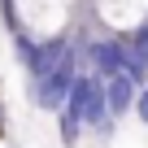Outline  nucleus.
<instances>
[{
    "label": "nucleus",
    "instance_id": "1",
    "mask_svg": "<svg viewBox=\"0 0 148 148\" xmlns=\"http://www.w3.org/2000/svg\"><path fill=\"white\" fill-rule=\"evenodd\" d=\"M74 52H79V48L65 44V39H35V35H26V31H18V35H13V57L26 65L31 83L48 79V74H52L65 57H74Z\"/></svg>",
    "mask_w": 148,
    "mask_h": 148
},
{
    "label": "nucleus",
    "instance_id": "2",
    "mask_svg": "<svg viewBox=\"0 0 148 148\" xmlns=\"http://www.w3.org/2000/svg\"><path fill=\"white\" fill-rule=\"evenodd\" d=\"M61 113H70V118H79L83 126H100V122H109V96H105V83L96 79V74H79L74 79V87H70V96H65V109Z\"/></svg>",
    "mask_w": 148,
    "mask_h": 148
},
{
    "label": "nucleus",
    "instance_id": "3",
    "mask_svg": "<svg viewBox=\"0 0 148 148\" xmlns=\"http://www.w3.org/2000/svg\"><path fill=\"white\" fill-rule=\"evenodd\" d=\"M74 79H79V52L65 57V61L48 74V79H39V83H31V79H26V96H31L39 109H65V96H70Z\"/></svg>",
    "mask_w": 148,
    "mask_h": 148
},
{
    "label": "nucleus",
    "instance_id": "4",
    "mask_svg": "<svg viewBox=\"0 0 148 148\" xmlns=\"http://www.w3.org/2000/svg\"><path fill=\"white\" fill-rule=\"evenodd\" d=\"M83 52H87V65H92V74L100 83L126 74V39H92Z\"/></svg>",
    "mask_w": 148,
    "mask_h": 148
},
{
    "label": "nucleus",
    "instance_id": "5",
    "mask_svg": "<svg viewBox=\"0 0 148 148\" xmlns=\"http://www.w3.org/2000/svg\"><path fill=\"white\" fill-rule=\"evenodd\" d=\"M105 96H109V118L118 122V118H126V113L135 109L139 83L131 79V74H118V79H109V83H105Z\"/></svg>",
    "mask_w": 148,
    "mask_h": 148
},
{
    "label": "nucleus",
    "instance_id": "6",
    "mask_svg": "<svg viewBox=\"0 0 148 148\" xmlns=\"http://www.w3.org/2000/svg\"><path fill=\"white\" fill-rule=\"evenodd\" d=\"M126 74L139 87H148V22L135 26V35L126 39Z\"/></svg>",
    "mask_w": 148,
    "mask_h": 148
},
{
    "label": "nucleus",
    "instance_id": "7",
    "mask_svg": "<svg viewBox=\"0 0 148 148\" xmlns=\"http://www.w3.org/2000/svg\"><path fill=\"white\" fill-rule=\"evenodd\" d=\"M57 131H61V144H65V148H74V144L83 139V131H87V126H83L79 118H70V113H57Z\"/></svg>",
    "mask_w": 148,
    "mask_h": 148
},
{
    "label": "nucleus",
    "instance_id": "8",
    "mask_svg": "<svg viewBox=\"0 0 148 148\" xmlns=\"http://www.w3.org/2000/svg\"><path fill=\"white\" fill-rule=\"evenodd\" d=\"M135 118L148 126V87H139V96H135Z\"/></svg>",
    "mask_w": 148,
    "mask_h": 148
}]
</instances>
